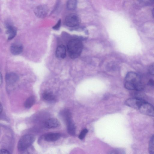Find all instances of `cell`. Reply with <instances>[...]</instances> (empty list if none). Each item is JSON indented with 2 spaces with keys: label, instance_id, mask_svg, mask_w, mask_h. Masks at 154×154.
Instances as JSON below:
<instances>
[{
  "label": "cell",
  "instance_id": "obj_17",
  "mask_svg": "<svg viewBox=\"0 0 154 154\" xmlns=\"http://www.w3.org/2000/svg\"><path fill=\"white\" fill-rule=\"evenodd\" d=\"M148 150L149 154H154V134L151 137L149 140Z\"/></svg>",
  "mask_w": 154,
  "mask_h": 154
},
{
  "label": "cell",
  "instance_id": "obj_6",
  "mask_svg": "<svg viewBox=\"0 0 154 154\" xmlns=\"http://www.w3.org/2000/svg\"><path fill=\"white\" fill-rule=\"evenodd\" d=\"M144 101L139 98L133 97L127 99L125 101V104L129 107L138 109Z\"/></svg>",
  "mask_w": 154,
  "mask_h": 154
},
{
  "label": "cell",
  "instance_id": "obj_9",
  "mask_svg": "<svg viewBox=\"0 0 154 154\" xmlns=\"http://www.w3.org/2000/svg\"><path fill=\"white\" fill-rule=\"evenodd\" d=\"M66 50L65 46L63 45H59L56 51V56L59 58L63 59L66 56Z\"/></svg>",
  "mask_w": 154,
  "mask_h": 154
},
{
  "label": "cell",
  "instance_id": "obj_5",
  "mask_svg": "<svg viewBox=\"0 0 154 154\" xmlns=\"http://www.w3.org/2000/svg\"><path fill=\"white\" fill-rule=\"evenodd\" d=\"M80 20L78 16L75 14H70L66 17L65 23L69 27H73L77 26L79 23Z\"/></svg>",
  "mask_w": 154,
  "mask_h": 154
},
{
  "label": "cell",
  "instance_id": "obj_8",
  "mask_svg": "<svg viewBox=\"0 0 154 154\" xmlns=\"http://www.w3.org/2000/svg\"><path fill=\"white\" fill-rule=\"evenodd\" d=\"M35 13L38 17L43 18L45 17L48 12L47 7L44 5H39L37 7L35 10Z\"/></svg>",
  "mask_w": 154,
  "mask_h": 154
},
{
  "label": "cell",
  "instance_id": "obj_21",
  "mask_svg": "<svg viewBox=\"0 0 154 154\" xmlns=\"http://www.w3.org/2000/svg\"><path fill=\"white\" fill-rule=\"evenodd\" d=\"M148 71L150 75L154 76V63L149 66Z\"/></svg>",
  "mask_w": 154,
  "mask_h": 154
},
{
  "label": "cell",
  "instance_id": "obj_28",
  "mask_svg": "<svg viewBox=\"0 0 154 154\" xmlns=\"http://www.w3.org/2000/svg\"><path fill=\"white\" fill-rule=\"evenodd\" d=\"M152 15H153V16L154 17V8H153V9L152 10Z\"/></svg>",
  "mask_w": 154,
  "mask_h": 154
},
{
  "label": "cell",
  "instance_id": "obj_13",
  "mask_svg": "<svg viewBox=\"0 0 154 154\" xmlns=\"http://www.w3.org/2000/svg\"><path fill=\"white\" fill-rule=\"evenodd\" d=\"M66 122L67 124L68 132L71 134H74L75 131V127L71 119L67 120Z\"/></svg>",
  "mask_w": 154,
  "mask_h": 154
},
{
  "label": "cell",
  "instance_id": "obj_22",
  "mask_svg": "<svg viewBox=\"0 0 154 154\" xmlns=\"http://www.w3.org/2000/svg\"><path fill=\"white\" fill-rule=\"evenodd\" d=\"M147 85L150 88L154 89V80L152 79H150L147 82Z\"/></svg>",
  "mask_w": 154,
  "mask_h": 154
},
{
  "label": "cell",
  "instance_id": "obj_2",
  "mask_svg": "<svg viewBox=\"0 0 154 154\" xmlns=\"http://www.w3.org/2000/svg\"><path fill=\"white\" fill-rule=\"evenodd\" d=\"M68 52L72 59L77 58L81 54L83 48L81 41L78 39H73L69 41L67 45Z\"/></svg>",
  "mask_w": 154,
  "mask_h": 154
},
{
  "label": "cell",
  "instance_id": "obj_20",
  "mask_svg": "<svg viewBox=\"0 0 154 154\" xmlns=\"http://www.w3.org/2000/svg\"><path fill=\"white\" fill-rule=\"evenodd\" d=\"M88 132V130L86 129H83L81 132L80 134L79 138L80 140L83 139L85 137Z\"/></svg>",
  "mask_w": 154,
  "mask_h": 154
},
{
  "label": "cell",
  "instance_id": "obj_15",
  "mask_svg": "<svg viewBox=\"0 0 154 154\" xmlns=\"http://www.w3.org/2000/svg\"><path fill=\"white\" fill-rule=\"evenodd\" d=\"M42 97L45 100L51 101L55 99V96L52 93L49 91H45L42 94Z\"/></svg>",
  "mask_w": 154,
  "mask_h": 154
},
{
  "label": "cell",
  "instance_id": "obj_27",
  "mask_svg": "<svg viewBox=\"0 0 154 154\" xmlns=\"http://www.w3.org/2000/svg\"><path fill=\"white\" fill-rule=\"evenodd\" d=\"M2 75L1 74H0V85H1V84H2Z\"/></svg>",
  "mask_w": 154,
  "mask_h": 154
},
{
  "label": "cell",
  "instance_id": "obj_10",
  "mask_svg": "<svg viewBox=\"0 0 154 154\" xmlns=\"http://www.w3.org/2000/svg\"><path fill=\"white\" fill-rule=\"evenodd\" d=\"M23 49V48L22 45L19 43H14L11 46L10 51L12 54L17 55L22 52Z\"/></svg>",
  "mask_w": 154,
  "mask_h": 154
},
{
  "label": "cell",
  "instance_id": "obj_12",
  "mask_svg": "<svg viewBox=\"0 0 154 154\" xmlns=\"http://www.w3.org/2000/svg\"><path fill=\"white\" fill-rule=\"evenodd\" d=\"M6 29L8 39L11 40L15 37L17 33V30L12 25H9L7 27Z\"/></svg>",
  "mask_w": 154,
  "mask_h": 154
},
{
  "label": "cell",
  "instance_id": "obj_24",
  "mask_svg": "<svg viewBox=\"0 0 154 154\" xmlns=\"http://www.w3.org/2000/svg\"><path fill=\"white\" fill-rule=\"evenodd\" d=\"M0 154H10L9 151L5 149H2L0 150Z\"/></svg>",
  "mask_w": 154,
  "mask_h": 154
},
{
  "label": "cell",
  "instance_id": "obj_4",
  "mask_svg": "<svg viewBox=\"0 0 154 154\" xmlns=\"http://www.w3.org/2000/svg\"><path fill=\"white\" fill-rule=\"evenodd\" d=\"M138 109L142 114L154 117V107L148 102L144 101Z\"/></svg>",
  "mask_w": 154,
  "mask_h": 154
},
{
  "label": "cell",
  "instance_id": "obj_7",
  "mask_svg": "<svg viewBox=\"0 0 154 154\" xmlns=\"http://www.w3.org/2000/svg\"><path fill=\"white\" fill-rule=\"evenodd\" d=\"M60 123L59 120L55 118H51L47 119L44 123L45 127L48 128H52L59 127Z\"/></svg>",
  "mask_w": 154,
  "mask_h": 154
},
{
  "label": "cell",
  "instance_id": "obj_3",
  "mask_svg": "<svg viewBox=\"0 0 154 154\" xmlns=\"http://www.w3.org/2000/svg\"><path fill=\"white\" fill-rule=\"evenodd\" d=\"M35 140L34 136L31 134H27L22 136L20 139L17 145L19 151L27 149L33 143Z\"/></svg>",
  "mask_w": 154,
  "mask_h": 154
},
{
  "label": "cell",
  "instance_id": "obj_23",
  "mask_svg": "<svg viewBox=\"0 0 154 154\" xmlns=\"http://www.w3.org/2000/svg\"><path fill=\"white\" fill-rule=\"evenodd\" d=\"M61 24V20H60L53 27L54 29L58 30L60 28Z\"/></svg>",
  "mask_w": 154,
  "mask_h": 154
},
{
  "label": "cell",
  "instance_id": "obj_18",
  "mask_svg": "<svg viewBox=\"0 0 154 154\" xmlns=\"http://www.w3.org/2000/svg\"><path fill=\"white\" fill-rule=\"evenodd\" d=\"M77 1L74 0L68 1L67 3V7L70 10H73L76 7Z\"/></svg>",
  "mask_w": 154,
  "mask_h": 154
},
{
  "label": "cell",
  "instance_id": "obj_19",
  "mask_svg": "<svg viewBox=\"0 0 154 154\" xmlns=\"http://www.w3.org/2000/svg\"><path fill=\"white\" fill-rule=\"evenodd\" d=\"M108 154H125V152L123 149L117 148L111 150Z\"/></svg>",
  "mask_w": 154,
  "mask_h": 154
},
{
  "label": "cell",
  "instance_id": "obj_26",
  "mask_svg": "<svg viewBox=\"0 0 154 154\" xmlns=\"http://www.w3.org/2000/svg\"><path fill=\"white\" fill-rule=\"evenodd\" d=\"M0 113L1 114V113L2 112V109H3V108H2V104H1V105H0Z\"/></svg>",
  "mask_w": 154,
  "mask_h": 154
},
{
  "label": "cell",
  "instance_id": "obj_11",
  "mask_svg": "<svg viewBox=\"0 0 154 154\" xmlns=\"http://www.w3.org/2000/svg\"><path fill=\"white\" fill-rule=\"evenodd\" d=\"M60 135L58 133H50L46 134L44 137L45 140L48 142H54L59 139Z\"/></svg>",
  "mask_w": 154,
  "mask_h": 154
},
{
  "label": "cell",
  "instance_id": "obj_16",
  "mask_svg": "<svg viewBox=\"0 0 154 154\" xmlns=\"http://www.w3.org/2000/svg\"><path fill=\"white\" fill-rule=\"evenodd\" d=\"M35 102V98L33 96H31L29 97L26 100L24 105L27 108H31Z\"/></svg>",
  "mask_w": 154,
  "mask_h": 154
},
{
  "label": "cell",
  "instance_id": "obj_1",
  "mask_svg": "<svg viewBox=\"0 0 154 154\" xmlns=\"http://www.w3.org/2000/svg\"><path fill=\"white\" fill-rule=\"evenodd\" d=\"M125 87L129 90L140 91L144 88L139 76L133 72H130L125 78Z\"/></svg>",
  "mask_w": 154,
  "mask_h": 154
},
{
  "label": "cell",
  "instance_id": "obj_25",
  "mask_svg": "<svg viewBox=\"0 0 154 154\" xmlns=\"http://www.w3.org/2000/svg\"><path fill=\"white\" fill-rule=\"evenodd\" d=\"M20 152V154H29L28 151L26 149Z\"/></svg>",
  "mask_w": 154,
  "mask_h": 154
},
{
  "label": "cell",
  "instance_id": "obj_14",
  "mask_svg": "<svg viewBox=\"0 0 154 154\" xmlns=\"http://www.w3.org/2000/svg\"><path fill=\"white\" fill-rule=\"evenodd\" d=\"M17 76L14 73H10L6 75V82L9 84L14 83L17 80Z\"/></svg>",
  "mask_w": 154,
  "mask_h": 154
}]
</instances>
